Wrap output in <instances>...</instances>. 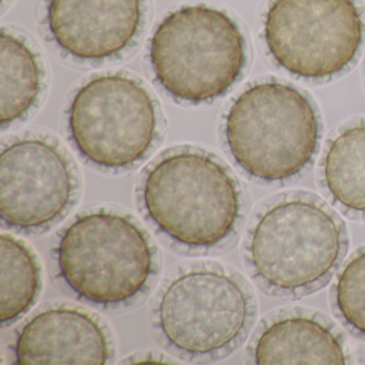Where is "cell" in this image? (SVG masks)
<instances>
[{"mask_svg": "<svg viewBox=\"0 0 365 365\" xmlns=\"http://www.w3.org/2000/svg\"><path fill=\"white\" fill-rule=\"evenodd\" d=\"M343 221L312 198H284L258 217L247 252L256 277L279 294H304L328 281L347 247Z\"/></svg>", "mask_w": 365, "mask_h": 365, "instance_id": "1", "label": "cell"}, {"mask_svg": "<svg viewBox=\"0 0 365 365\" xmlns=\"http://www.w3.org/2000/svg\"><path fill=\"white\" fill-rule=\"evenodd\" d=\"M225 135L245 172L258 180L277 182L311 163L319 140V121L298 89L267 81L235 100L226 116Z\"/></svg>", "mask_w": 365, "mask_h": 365, "instance_id": "2", "label": "cell"}, {"mask_svg": "<svg viewBox=\"0 0 365 365\" xmlns=\"http://www.w3.org/2000/svg\"><path fill=\"white\" fill-rule=\"evenodd\" d=\"M149 57L160 85L176 99L195 104L225 95L247 61L238 25L204 5L166 16L153 34Z\"/></svg>", "mask_w": 365, "mask_h": 365, "instance_id": "3", "label": "cell"}, {"mask_svg": "<svg viewBox=\"0 0 365 365\" xmlns=\"http://www.w3.org/2000/svg\"><path fill=\"white\" fill-rule=\"evenodd\" d=\"M143 200L155 225L190 247L221 242L240 215L234 178L217 160L197 151H179L160 160L145 178Z\"/></svg>", "mask_w": 365, "mask_h": 365, "instance_id": "4", "label": "cell"}, {"mask_svg": "<svg viewBox=\"0 0 365 365\" xmlns=\"http://www.w3.org/2000/svg\"><path fill=\"white\" fill-rule=\"evenodd\" d=\"M61 277L85 300L118 304L140 294L153 270L146 235L131 220L110 212L78 217L57 249Z\"/></svg>", "mask_w": 365, "mask_h": 365, "instance_id": "5", "label": "cell"}, {"mask_svg": "<svg viewBox=\"0 0 365 365\" xmlns=\"http://www.w3.org/2000/svg\"><path fill=\"white\" fill-rule=\"evenodd\" d=\"M354 0H273L264 18V40L275 63L307 80L345 70L362 44Z\"/></svg>", "mask_w": 365, "mask_h": 365, "instance_id": "6", "label": "cell"}, {"mask_svg": "<svg viewBox=\"0 0 365 365\" xmlns=\"http://www.w3.org/2000/svg\"><path fill=\"white\" fill-rule=\"evenodd\" d=\"M157 125L148 91L120 74L93 78L81 87L69 108L76 148L101 168L117 170L142 160L155 140Z\"/></svg>", "mask_w": 365, "mask_h": 365, "instance_id": "7", "label": "cell"}, {"mask_svg": "<svg viewBox=\"0 0 365 365\" xmlns=\"http://www.w3.org/2000/svg\"><path fill=\"white\" fill-rule=\"evenodd\" d=\"M252 315L251 297L221 271H191L175 279L159 303V324L170 345L205 356L234 345Z\"/></svg>", "mask_w": 365, "mask_h": 365, "instance_id": "8", "label": "cell"}, {"mask_svg": "<svg viewBox=\"0 0 365 365\" xmlns=\"http://www.w3.org/2000/svg\"><path fill=\"white\" fill-rule=\"evenodd\" d=\"M74 187L67 159L46 140H19L1 153L0 213L11 227L38 230L56 221L69 207Z\"/></svg>", "mask_w": 365, "mask_h": 365, "instance_id": "9", "label": "cell"}, {"mask_svg": "<svg viewBox=\"0 0 365 365\" xmlns=\"http://www.w3.org/2000/svg\"><path fill=\"white\" fill-rule=\"evenodd\" d=\"M48 25L57 46L82 61H103L140 31L142 0H48Z\"/></svg>", "mask_w": 365, "mask_h": 365, "instance_id": "10", "label": "cell"}, {"mask_svg": "<svg viewBox=\"0 0 365 365\" xmlns=\"http://www.w3.org/2000/svg\"><path fill=\"white\" fill-rule=\"evenodd\" d=\"M16 364L103 365L110 348L103 329L87 314L48 309L31 320L19 335Z\"/></svg>", "mask_w": 365, "mask_h": 365, "instance_id": "11", "label": "cell"}, {"mask_svg": "<svg viewBox=\"0 0 365 365\" xmlns=\"http://www.w3.org/2000/svg\"><path fill=\"white\" fill-rule=\"evenodd\" d=\"M257 364H346L339 335L315 318L294 315L273 320L256 341Z\"/></svg>", "mask_w": 365, "mask_h": 365, "instance_id": "12", "label": "cell"}, {"mask_svg": "<svg viewBox=\"0 0 365 365\" xmlns=\"http://www.w3.org/2000/svg\"><path fill=\"white\" fill-rule=\"evenodd\" d=\"M324 185L344 208L365 215V123L333 138L322 165Z\"/></svg>", "mask_w": 365, "mask_h": 365, "instance_id": "13", "label": "cell"}, {"mask_svg": "<svg viewBox=\"0 0 365 365\" xmlns=\"http://www.w3.org/2000/svg\"><path fill=\"white\" fill-rule=\"evenodd\" d=\"M39 61L25 42L1 33L0 38V123L5 125L24 116L41 91Z\"/></svg>", "mask_w": 365, "mask_h": 365, "instance_id": "14", "label": "cell"}, {"mask_svg": "<svg viewBox=\"0 0 365 365\" xmlns=\"http://www.w3.org/2000/svg\"><path fill=\"white\" fill-rule=\"evenodd\" d=\"M0 243V318L5 324L31 307L41 277L35 256L24 243L6 234Z\"/></svg>", "mask_w": 365, "mask_h": 365, "instance_id": "15", "label": "cell"}, {"mask_svg": "<svg viewBox=\"0 0 365 365\" xmlns=\"http://www.w3.org/2000/svg\"><path fill=\"white\" fill-rule=\"evenodd\" d=\"M334 299L343 319L365 335V250L344 267L335 285Z\"/></svg>", "mask_w": 365, "mask_h": 365, "instance_id": "16", "label": "cell"}]
</instances>
